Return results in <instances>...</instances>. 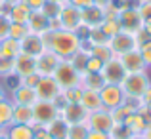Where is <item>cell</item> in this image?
<instances>
[{"label": "cell", "instance_id": "8", "mask_svg": "<svg viewBox=\"0 0 151 139\" xmlns=\"http://www.w3.org/2000/svg\"><path fill=\"white\" fill-rule=\"evenodd\" d=\"M117 19H119V25H121V31H126V33H132V34H136L144 27V19L138 11V6L122 10Z\"/></svg>", "mask_w": 151, "mask_h": 139}, {"label": "cell", "instance_id": "28", "mask_svg": "<svg viewBox=\"0 0 151 139\" xmlns=\"http://www.w3.org/2000/svg\"><path fill=\"white\" fill-rule=\"evenodd\" d=\"M17 53H21V51H19V40H14V38H10V36H6L4 40H0V55L15 59Z\"/></svg>", "mask_w": 151, "mask_h": 139}, {"label": "cell", "instance_id": "2", "mask_svg": "<svg viewBox=\"0 0 151 139\" xmlns=\"http://www.w3.org/2000/svg\"><path fill=\"white\" fill-rule=\"evenodd\" d=\"M151 86V78L145 71L142 73H128L124 76V80L121 82V88L124 92L126 99H142V95L147 92Z\"/></svg>", "mask_w": 151, "mask_h": 139}, {"label": "cell", "instance_id": "51", "mask_svg": "<svg viewBox=\"0 0 151 139\" xmlns=\"http://www.w3.org/2000/svg\"><path fill=\"white\" fill-rule=\"evenodd\" d=\"M109 2H111V0H94V4H96V6H100V8H105Z\"/></svg>", "mask_w": 151, "mask_h": 139}, {"label": "cell", "instance_id": "10", "mask_svg": "<svg viewBox=\"0 0 151 139\" xmlns=\"http://www.w3.org/2000/svg\"><path fill=\"white\" fill-rule=\"evenodd\" d=\"M86 126L90 130H96V132H111V128L115 126V120L111 116V110L100 109L96 113H90L88 114V120H86Z\"/></svg>", "mask_w": 151, "mask_h": 139}, {"label": "cell", "instance_id": "16", "mask_svg": "<svg viewBox=\"0 0 151 139\" xmlns=\"http://www.w3.org/2000/svg\"><path fill=\"white\" fill-rule=\"evenodd\" d=\"M14 73L19 78L27 76L31 73H37V57L27 55V53H17L14 59Z\"/></svg>", "mask_w": 151, "mask_h": 139}, {"label": "cell", "instance_id": "46", "mask_svg": "<svg viewBox=\"0 0 151 139\" xmlns=\"http://www.w3.org/2000/svg\"><path fill=\"white\" fill-rule=\"evenodd\" d=\"M86 139H111V137H109L107 132H96V130H90Z\"/></svg>", "mask_w": 151, "mask_h": 139}, {"label": "cell", "instance_id": "9", "mask_svg": "<svg viewBox=\"0 0 151 139\" xmlns=\"http://www.w3.org/2000/svg\"><path fill=\"white\" fill-rule=\"evenodd\" d=\"M58 19H59V27H61V29H65V31H73V33L82 25L81 10H78V8H75V6H71V4H67V2L61 6Z\"/></svg>", "mask_w": 151, "mask_h": 139}, {"label": "cell", "instance_id": "55", "mask_svg": "<svg viewBox=\"0 0 151 139\" xmlns=\"http://www.w3.org/2000/svg\"><path fill=\"white\" fill-rule=\"evenodd\" d=\"M0 139H8V135H6V133H2V135H0Z\"/></svg>", "mask_w": 151, "mask_h": 139}, {"label": "cell", "instance_id": "24", "mask_svg": "<svg viewBox=\"0 0 151 139\" xmlns=\"http://www.w3.org/2000/svg\"><path fill=\"white\" fill-rule=\"evenodd\" d=\"M122 124H124L132 133H144L145 130H147V122H145L144 114L140 113V109H138L136 113H132L130 116H126Z\"/></svg>", "mask_w": 151, "mask_h": 139}, {"label": "cell", "instance_id": "44", "mask_svg": "<svg viewBox=\"0 0 151 139\" xmlns=\"http://www.w3.org/2000/svg\"><path fill=\"white\" fill-rule=\"evenodd\" d=\"M140 107H142L144 110H147V113H151V86L147 88V92L142 95V99H140Z\"/></svg>", "mask_w": 151, "mask_h": 139}, {"label": "cell", "instance_id": "47", "mask_svg": "<svg viewBox=\"0 0 151 139\" xmlns=\"http://www.w3.org/2000/svg\"><path fill=\"white\" fill-rule=\"evenodd\" d=\"M46 0H25V4L31 8V10H40L42 6H44Z\"/></svg>", "mask_w": 151, "mask_h": 139}, {"label": "cell", "instance_id": "6", "mask_svg": "<svg viewBox=\"0 0 151 139\" xmlns=\"http://www.w3.org/2000/svg\"><path fill=\"white\" fill-rule=\"evenodd\" d=\"M107 46H109L111 53L119 57V55H122V53H126V51L136 50V48H138L136 34L126 33V31H119V33L115 34V36H111V38H109Z\"/></svg>", "mask_w": 151, "mask_h": 139}, {"label": "cell", "instance_id": "34", "mask_svg": "<svg viewBox=\"0 0 151 139\" xmlns=\"http://www.w3.org/2000/svg\"><path fill=\"white\" fill-rule=\"evenodd\" d=\"M88 42L90 46H98V44H107L109 42V38L103 34V31L100 27H94V29H90V34H88Z\"/></svg>", "mask_w": 151, "mask_h": 139}, {"label": "cell", "instance_id": "3", "mask_svg": "<svg viewBox=\"0 0 151 139\" xmlns=\"http://www.w3.org/2000/svg\"><path fill=\"white\" fill-rule=\"evenodd\" d=\"M52 78L58 82V86L61 90H67V88H73V86H78V82H81V73L71 65L69 59H61V63H59L58 69L54 71Z\"/></svg>", "mask_w": 151, "mask_h": 139}, {"label": "cell", "instance_id": "5", "mask_svg": "<svg viewBox=\"0 0 151 139\" xmlns=\"http://www.w3.org/2000/svg\"><path fill=\"white\" fill-rule=\"evenodd\" d=\"M100 74H101V78H103L105 84H117V86H121V82L124 80V76L128 73H126V69L122 67L121 59H119L117 55H113L111 59H107V61L103 63Z\"/></svg>", "mask_w": 151, "mask_h": 139}, {"label": "cell", "instance_id": "30", "mask_svg": "<svg viewBox=\"0 0 151 139\" xmlns=\"http://www.w3.org/2000/svg\"><path fill=\"white\" fill-rule=\"evenodd\" d=\"M29 33H31V31H29V25H27V23H14V21H12L10 34H8V36L14 38V40H21V38H25Z\"/></svg>", "mask_w": 151, "mask_h": 139}, {"label": "cell", "instance_id": "58", "mask_svg": "<svg viewBox=\"0 0 151 139\" xmlns=\"http://www.w3.org/2000/svg\"><path fill=\"white\" fill-rule=\"evenodd\" d=\"M0 10H6V8H4V6H2V4H0Z\"/></svg>", "mask_w": 151, "mask_h": 139}, {"label": "cell", "instance_id": "43", "mask_svg": "<svg viewBox=\"0 0 151 139\" xmlns=\"http://www.w3.org/2000/svg\"><path fill=\"white\" fill-rule=\"evenodd\" d=\"M138 11H140V15H142L144 21L151 19V2H140L138 4Z\"/></svg>", "mask_w": 151, "mask_h": 139}, {"label": "cell", "instance_id": "35", "mask_svg": "<svg viewBox=\"0 0 151 139\" xmlns=\"http://www.w3.org/2000/svg\"><path fill=\"white\" fill-rule=\"evenodd\" d=\"M88 132H90V128L86 124H73V126H69V135H67V139H86L88 137Z\"/></svg>", "mask_w": 151, "mask_h": 139}, {"label": "cell", "instance_id": "40", "mask_svg": "<svg viewBox=\"0 0 151 139\" xmlns=\"http://www.w3.org/2000/svg\"><path fill=\"white\" fill-rule=\"evenodd\" d=\"M138 50H140L142 57H144V63L147 67H151V38H149V40H145L144 44L138 46Z\"/></svg>", "mask_w": 151, "mask_h": 139}, {"label": "cell", "instance_id": "38", "mask_svg": "<svg viewBox=\"0 0 151 139\" xmlns=\"http://www.w3.org/2000/svg\"><path fill=\"white\" fill-rule=\"evenodd\" d=\"M14 73V59L0 55V76H8Z\"/></svg>", "mask_w": 151, "mask_h": 139}, {"label": "cell", "instance_id": "48", "mask_svg": "<svg viewBox=\"0 0 151 139\" xmlns=\"http://www.w3.org/2000/svg\"><path fill=\"white\" fill-rule=\"evenodd\" d=\"M35 139H52L48 135V132H46L44 128H37V132H35Z\"/></svg>", "mask_w": 151, "mask_h": 139}, {"label": "cell", "instance_id": "18", "mask_svg": "<svg viewBox=\"0 0 151 139\" xmlns=\"http://www.w3.org/2000/svg\"><path fill=\"white\" fill-rule=\"evenodd\" d=\"M14 105H27V107H33L35 103L38 101L37 92L33 88H27V86H19L12 92V99H10Z\"/></svg>", "mask_w": 151, "mask_h": 139}, {"label": "cell", "instance_id": "26", "mask_svg": "<svg viewBox=\"0 0 151 139\" xmlns=\"http://www.w3.org/2000/svg\"><path fill=\"white\" fill-rule=\"evenodd\" d=\"M12 122H14V103L6 97L0 101V128H10Z\"/></svg>", "mask_w": 151, "mask_h": 139}, {"label": "cell", "instance_id": "37", "mask_svg": "<svg viewBox=\"0 0 151 139\" xmlns=\"http://www.w3.org/2000/svg\"><path fill=\"white\" fill-rule=\"evenodd\" d=\"M6 10H8V8H6ZM6 10H0V40H4V38L10 34L12 19H10V15H8Z\"/></svg>", "mask_w": 151, "mask_h": 139}, {"label": "cell", "instance_id": "45", "mask_svg": "<svg viewBox=\"0 0 151 139\" xmlns=\"http://www.w3.org/2000/svg\"><path fill=\"white\" fill-rule=\"evenodd\" d=\"M67 4H71V6L78 8V10H84V8L92 6V4H94V0H67Z\"/></svg>", "mask_w": 151, "mask_h": 139}, {"label": "cell", "instance_id": "39", "mask_svg": "<svg viewBox=\"0 0 151 139\" xmlns=\"http://www.w3.org/2000/svg\"><path fill=\"white\" fill-rule=\"evenodd\" d=\"M103 67V61L98 57H94V55H88V61H86V71L84 73H100Z\"/></svg>", "mask_w": 151, "mask_h": 139}, {"label": "cell", "instance_id": "49", "mask_svg": "<svg viewBox=\"0 0 151 139\" xmlns=\"http://www.w3.org/2000/svg\"><path fill=\"white\" fill-rule=\"evenodd\" d=\"M142 29L145 31V34H149V36H151V19H147V21H144V27H142Z\"/></svg>", "mask_w": 151, "mask_h": 139}, {"label": "cell", "instance_id": "19", "mask_svg": "<svg viewBox=\"0 0 151 139\" xmlns=\"http://www.w3.org/2000/svg\"><path fill=\"white\" fill-rule=\"evenodd\" d=\"M27 25H29V31L35 34H44L48 33V25H50V19L42 14L40 10H33L27 19Z\"/></svg>", "mask_w": 151, "mask_h": 139}, {"label": "cell", "instance_id": "31", "mask_svg": "<svg viewBox=\"0 0 151 139\" xmlns=\"http://www.w3.org/2000/svg\"><path fill=\"white\" fill-rule=\"evenodd\" d=\"M100 29L103 31V34H105L107 38H111V36H115V34L121 31V25H119V19L105 17V19H103V23L100 25Z\"/></svg>", "mask_w": 151, "mask_h": 139}, {"label": "cell", "instance_id": "4", "mask_svg": "<svg viewBox=\"0 0 151 139\" xmlns=\"http://www.w3.org/2000/svg\"><path fill=\"white\" fill-rule=\"evenodd\" d=\"M58 116H59V110L54 105V101H37L33 105V126L35 128H46Z\"/></svg>", "mask_w": 151, "mask_h": 139}, {"label": "cell", "instance_id": "41", "mask_svg": "<svg viewBox=\"0 0 151 139\" xmlns=\"http://www.w3.org/2000/svg\"><path fill=\"white\" fill-rule=\"evenodd\" d=\"M40 74L38 73H31V74H27V76H23L21 78V86H27V88H37V84L40 82Z\"/></svg>", "mask_w": 151, "mask_h": 139}, {"label": "cell", "instance_id": "57", "mask_svg": "<svg viewBox=\"0 0 151 139\" xmlns=\"http://www.w3.org/2000/svg\"><path fill=\"white\" fill-rule=\"evenodd\" d=\"M2 133H6V130H2V128H0V135H2Z\"/></svg>", "mask_w": 151, "mask_h": 139}, {"label": "cell", "instance_id": "15", "mask_svg": "<svg viewBox=\"0 0 151 139\" xmlns=\"http://www.w3.org/2000/svg\"><path fill=\"white\" fill-rule=\"evenodd\" d=\"M119 59H121L122 67L126 69V73H142V71L147 69V65L144 63V57H142L140 50H130L126 51V53L119 55Z\"/></svg>", "mask_w": 151, "mask_h": 139}, {"label": "cell", "instance_id": "23", "mask_svg": "<svg viewBox=\"0 0 151 139\" xmlns=\"http://www.w3.org/2000/svg\"><path fill=\"white\" fill-rule=\"evenodd\" d=\"M8 15H10V19L14 23H27V19H29V15H31V8L25 4V0H19V2H15L14 6H10L8 8Z\"/></svg>", "mask_w": 151, "mask_h": 139}, {"label": "cell", "instance_id": "12", "mask_svg": "<svg viewBox=\"0 0 151 139\" xmlns=\"http://www.w3.org/2000/svg\"><path fill=\"white\" fill-rule=\"evenodd\" d=\"M35 92H37L38 101H55L61 93V88L52 76H42L40 82L37 84V88H35Z\"/></svg>", "mask_w": 151, "mask_h": 139}, {"label": "cell", "instance_id": "25", "mask_svg": "<svg viewBox=\"0 0 151 139\" xmlns=\"http://www.w3.org/2000/svg\"><path fill=\"white\" fill-rule=\"evenodd\" d=\"M78 86L84 88V90H96V92H100L103 86H105V82H103L100 73H84V74H81Z\"/></svg>", "mask_w": 151, "mask_h": 139}, {"label": "cell", "instance_id": "14", "mask_svg": "<svg viewBox=\"0 0 151 139\" xmlns=\"http://www.w3.org/2000/svg\"><path fill=\"white\" fill-rule=\"evenodd\" d=\"M44 50H46V46H44V40H42V34L29 33L25 38L19 40V51H21V53L37 57V55H40Z\"/></svg>", "mask_w": 151, "mask_h": 139}, {"label": "cell", "instance_id": "20", "mask_svg": "<svg viewBox=\"0 0 151 139\" xmlns=\"http://www.w3.org/2000/svg\"><path fill=\"white\" fill-rule=\"evenodd\" d=\"M78 103L88 110V114L103 109L101 99H100V92H96V90H84V88H82V95H81V101H78Z\"/></svg>", "mask_w": 151, "mask_h": 139}, {"label": "cell", "instance_id": "50", "mask_svg": "<svg viewBox=\"0 0 151 139\" xmlns=\"http://www.w3.org/2000/svg\"><path fill=\"white\" fill-rule=\"evenodd\" d=\"M15 2H19V0H0V4H2L4 8H10V6H14Z\"/></svg>", "mask_w": 151, "mask_h": 139}, {"label": "cell", "instance_id": "56", "mask_svg": "<svg viewBox=\"0 0 151 139\" xmlns=\"http://www.w3.org/2000/svg\"><path fill=\"white\" fill-rule=\"evenodd\" d=\"M55 2H59V4H65V2H67V0H55Z\"/></svg>", "mask_w": 151, "mask_h": 139}, {"label": "cell", "instance_id": "59", "mask_svg": "<svg viewBox=\"0 0 151 139\" xmlns=\"http://www.w3.org/2000/svg\"><path fill=\"white\" fill-rule=\"evenodd\" d=\"M140 2H151V0H140Z\"/></svg>", "mask_w": 151, "mask_h": 139}, {"label": "cell", "instance_id": "7", "mask_svg": "<svg viewBox=\"0 0 151 139\" xmlns=\"http://www.w3.org/2000/svg\"><path fill=\"white\" fill-rule=\"evenodd\" d=\"M100 99H101V105L105 110H113L117 107H121L122 103L126 101V95L122 92L121 86L117 84H105L100 90Z\"/></svg>", "mask_w": 151, "mask_h": 139}, {"label": "cell", "instance_id": "29", "mask_svg": "<svg viewBox=\"0 0 151 139\" xmlns=\"http://www.w3.org/2000/svg\"><path fill=\"white\" fill-rule=\"evenodd\" d=\"M88 51H84V50H78L75 55H71L69 57V61H71V65L75 67V69L78 71L81 74H84V71H86V61H88Z\"/></svg>", "mask_w": 151, "mask_h": 139}, {"label": "cell", "instance_id": "36", "mask_svg": "<svg viewBox=\"0 0 151 139\" xmlns=\"http://www.w3.org/2000/svg\"><path fill=\"white\" fill-rule=\"evenodd\" d=\"M132 135H134V133L130 132L124 124H115L113 128H111V132H109L111 139H130Z\"/></svg>", "mask_w": 151, "mask_h": 139}, {"label": "cell", "instance_id": "53", "mask_svg": "<svg viewBox=\"0 0 151 139\" xmlns=\"http://www.w3.org/2000/svg\"><path fill=\"white\" fill-rule=\"evenodd\" d=\"M2 99H6V90H4V86L0 84V101H2Z\"/></svg>", "mask_w": 151, "mask_h": 139}, {"label": "cell", "instance_id": "42", "mask_svg": "<svg viewBox=\"0 0 151 139\" xmlns=\"http://www.w3.org/2000/svg\"><path fill=\"white\" fill-rule=\"evenodd\" d=\"M4 80H6V84H8V88H10V92H14L15 88H19V86H21V78H19L15 73H12V74H8V76H4Z\"/></svg>", "mask_w": 151, "mask_h": 139}, {"label": "cell", "instance_id": "33", "mask_svg": "<svg viewBox=\"0 0 151 139\" xmlns=\"http://www.w3.org/2000/svg\"><path fill=\"white\" fill-rule=\"evenodd\" d=\"M90 55H94V57L101 59L103 63H105L107 59H111V57H113V53H111V50H109V46H107V44L90 46Z\"/></svg>", "mask_w": 151, "mask_h": 139}, {"label": "cell", "instance_id": "1", "mask_svg": "<svg viewBox=\"0 0 151 139\" xmlns=\"http://www.w3.org/2000/svg\"><path fill=\"white\" fill-rule=\"evenodd\" d=\"M42 40H44V46L48 50H52L61 59H69L82 46V40L78 38V34L73 33V31H65V29L48 31V33L42 34Z\"/></svg>", "mask_w": 151, "mask_h": 139}, {"label": "cell", "instance_id": "27", "mask_svg": "<svg viewBox=\"0 0 151 139\" xmlns=\"http://www.w3.org/2000/svg\"><path fill=\"white\" fill-rule=\"evenodd\" d=\"M12 124H29L33 126V107L14 105V122Z\"/></svg>", "mask_w": 151, "mask_h": 139}, {"label": "cell", "instance_id": "13", "mask_svg": "<svg viewBox=\"0 0 151 139\" xmlns=\"http://www.w3.org/2000/svg\"><path fill=\"white\" fill-rule=\"evenodd\" d=\"M59 114L65 118V122L69 126H73V124H86V120H88V110H86L81 103H69V105H65Z\"/></svg>", "mask_w": 151, "mask_h": 139}, {"label": "cell", "instance_id": "11", "mask_svg": "<svg viewBox=\"0 0 151 139\" xmlns=\"http://www.w3.org/2000/svg\"><path fill=\"white\" fill-rule=\"evenodd\" d=\"M59 63H61V57L46 48L40 55H37V73L40 76H52Z\"/></svg>", "mask_w": 151, "mask_h": 139}, {"label": "cell", "instance_id": "54", "mask_svg": "<svg viewBox=\"0 0 151 139\" xmlns=\"http://www.w3.org/2000/svg\"><path fill=\"white\" fill-rule=\"evenodd\" d=\"M130 139H144V135H142V133H134V135L130 137Z\"/></svg>", "mask_w": 151, "mask_h": 139}, {"label": "cell", "instance_id": "21", "mask_svg": "<svg viewBox=\"0 0 151 139\" xmlns=\"http://www.w3.org/2000/svg\"><path fill=\"white\" fill-rule=\"evenodd\" d=\"M44 130L48 132V135L52 139H67V135H69V124L65 122V118H63L61 114H59L55 120H52Z\"/></svg>", "mask_w": 151, "mask_h": 139}, {"label": "cell", "instance_id": "52", "mask_svg": "<svg viewBox=\"0 0 151 139\" xmlns=\"http://www.w3.org/2000/svg\"><path fill=\"white\" fill-rule=\"evenodd\" d=\"M142 135H144V139H151V126H149L147 130H145L144 133H142Z\"/></svg>", "mask_w": 151, "mask_h": 139}, {"label": "cell", "instance_id": "32", "mask_svg": "<svg viewBox=\"0 0 151 139\" xmlns=\"http://www.w3.org/2000/svg\"><path fill=\"white\" fill-rule=\"evenodd\" d=\"M61 6H63V4L55 2V0H46L44 6L40 8V11H42V14H44L48 19H54V17H58V15H59V10H61Z\"/></svg>", "mask_w": 151, "mask_h": 139}, {"label": "cell", "instance_id": "17", "mask_svg": "<svg viewBox=\"0 0 151 139\" xmlns=\"http://www.w3.org/2000/svg\"><path fill=\"white\" fill-rule=\"evenodd\" d=\"M81 19H82V25H86L88 29H94V27H100L103 23V19H105V11H103V8L92 4V6L81 10Z\"/></svg>", "mask_w": 151, "mask_h": 139}, {"label": "cell", "instance_id": "22", "mask_svg": "<svg viewBox=\"0 0 151 139\" xmlns=\"http://www.w3.org/2000/svg\"><path fill=\"white\" fill-rule=\"evenodd\" d=\"M35 132L37 128L29 124H12L10 128H6L8 139H35Z\"/></svg>", "mask_w": 151, "mask_h": 139}]
</instances>
